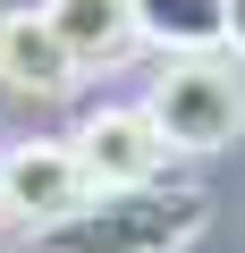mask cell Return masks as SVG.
<instances>
[{"instance_id": "6da1fadb", "label": "cell", "mask_w": 245, "mask_h": 253, "mask_svg": "<svg viewBox=\"0 0 245 253\" xmlns=\"http://www.w3.org/2000/svg\"><path fill=\"white\" fill-rule=\"evenodd\" d=\"M203 194L195 186H93L68 219L34 228V253H178L203 236Z\"/></svg>"}, {"instance_id": "7a4b0ae2", "label": "cell", "mask_w": 245, "mask_h": 253, "mask_svg": "<svg viewBox=\"0 0 245 253\" xmlns=\"http://www.w3.org/2000/svg\"><path fill=\"white\" fill-rule=\"evenodd\" d=\"M152 126H161V144L169 152H220L237 144V126H245V76L211 51V59H169V76L152 84Z\"/></svg>"}, {"instance_id": "3957f363", "label": "cell", "mask_w": 245, "mask_h": 253, "mask_svg": "<svg viewBox=\"0 0 245 253\" xmlns=\"http://www.w3.org/2000/svg\"><path fill=\"white\" fill-rule=\"evenodd\" d=\"M93 194L76 144H17V152H0V219H17L26 236L68 219L76 203Z\"/></svg>"}, {"instance_id": "277c9868", "label": "cell", "mask_w": 245, "mask_h": 253, "mask_svg": "<svg viewBox=\"0 0 245 253\" xmlns=\"http://www.w3.org/2000/svg\"><path fill=\"white\" fill-rule=\"evenodd\" d=\"M76 161H85L93 186H152L161 161H169V144H161L152 110H93L76 126Z\"/></svg>"}, {"instance_id": "5b68a950", "label": "cell", "mask_w": 245, "mask_h": 253, "mask_svg": "<svg viewBox=\"0 0 245 253\" xmlns=\"http://www.w3.org/2000/svg\"><path fill=\"white\" fill-rule=\"evenodd\" d=\"M0 84H17V93H68L76 84V59L43 26V9H9L0 17Z\"/></svg>"}, {"instance_id": "8992f818", "label": "cell", "mask_w": 245, "mask_h": 253, "mask_svg": "<svg viewBox=\"0 0 245 253\" xmlns=\"http://www.w3.org/2000/svg\"><path fill=\"white\" fill-rule=\"evenodd\" d=\"M43 26L59 34V51L76 68H110L136 42V9L127 0H43Z\"/></svg>"}, {"instance_id": "52a82bcc", "label": "cell", "mask_w": 245, "mask_h": 253, "mask_svg": "<svg viewBox=\"0 0 245 253\" xmlns=\"http://www.w3.org/2000/svg\"><path fill=\"white\" fill-rule=\"evenodd\" d=\"M136 42H161L169 59H211L228 51V0H127Z\"/></svg>"}, {"instance_id": "ba28073f", "label": "cell", "mask_w": 245, "mask_h": 253, "mask_svg": "<svg viewBox=\"0 0 245 253\" xmlns=\"http://www.w3.org/2000/svg\"><path fill=\"white\" fill-rule=\"evenodd\" d=\"M228 51L245 59V0H228Z\"/></svg>"}]
</instances>
